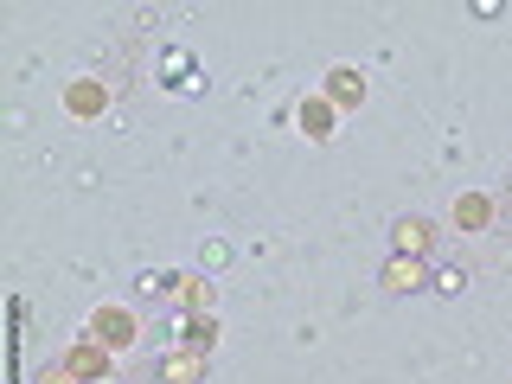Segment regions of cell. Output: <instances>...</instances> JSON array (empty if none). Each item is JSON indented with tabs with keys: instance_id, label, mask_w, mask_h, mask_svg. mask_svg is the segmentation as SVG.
<instances>
[{
	"instance_id": "cell-1",
	"label": "cell",
	"mask_w": 512,
	"mask_h": 384,
	"mask_svg": "<svg viewBox=\"0 0 512 384\" xmlns=\"http://www.w3.org/2000/svg\"><path fill=\"white\" fill-rule=\"evenodd\" d=\"M58 365H64V372H71L77 384H103V378H116V352H109V346H96L90 333L64 346V359H58Z\"/></svg>"
},
{
	"instance_id": "cell-6",
	"label": "cell",
	"mask_w": 512,
	"mask_h": 384,
	"mask_svg": "<svg viewBox=\"0 0 512 384\" xmlns=\"http://www.w3.org/2000/svg\"><path fill=\"white\" fill-rule=\"evenodd\" d=\"M205 372H212V359L205 352H192V346H173L167 359H160V384H205Z\"/></svg>"
},
{
	"instance_id": "cell-9",
	"label": "cell",
	"mask_w": 512,
	"mask_h": 384,
	"mask_svg": "<svg viewBox=\"0 0 512 384\" xmlns=\"http://www.w3.org/2000/svg\"><path fill=\"white\" fill-rule=\"evenodd\" d=\"M448 218H455V231H487L493 224V199L487 192H455V205H448Z\"/></svg>"
},
{
	"instance_id": "cell-5",
	"label": "cell",
	"mask_w": 512,
	"mask_h": 384,
	"mask_svg": "<svg viewBox=\"0 0 512 384\" xmlns=\"http://www.w3.org/2000/svg\"><path fill=\"white\" fill-rule=\"evenodd\" d=\"M295 122H301V135H308V141H333V135H340V109H333L320 90H314V96H301Z\"/></svg>"
},
{
	"instance_id": "cell-3",
	"label": "cell",
	"mask_w": 512,
	"mask_h": 384,
	"mask_svg": "<svg viewBox=\"0 0 512 384\" xmlns=\"http://www.w3.org/2000/svg\"><path fill=\"white\" fill-rule=\"evenodd\" d=\"M109 103H116V90H109L103 77H71V84H64V116H77V122L109 116Z\"/></svg>"
},
{
	"instance_id": "cell-4",
	"label": "cell",
	"mask_w": 512,
	"mask_h": 384,
	"mask_svg": "<svg viewBox=\"0 0 512 384\" xmlns=\"http://www.w3.org/2000/svg\"><path fill=\"white\" fill-rule=\"evenodd\" d=\"M365 90H372V84H365V71H359V64H333V71H327V84H320V96H327V103L340 109V116L365 103Z\"/></svg>"
},
{
	"instance_id": "cell-13",
	"label": "cell",
	"mask_w": 512,
	"mask_h": 384,
	"mask_svg": "<svg viewBox=\"0 0 512 384\" xmlns=\"http://www.w3.org/2000/svg\"><path fill=\"white\" fill-rule=\"evenodd\" d=\"M32 384H77V378H71V372H64V365H45V372H39V378H32Z\"/></svg>"
},
{
	"instance_id": "cell-11",
	"label": "cell",
	"mask_w": 512,
	"mask_h": 384,
	"mask_svg": "<svg viewBox=\"0 0 512 384\" xmlns=\"http://www.w3.org/2000/svg\"><path fill=\"white\" fill-rule=\"evenodd\" d=\"M180 308H186V314H212V308H218V282L186 276V282H180Z\"/></svg>"
},
{
	"instance_id": "cell-2",
	"label": "cell",
	"mask_w": 512,
	"mask_h": 384,
	"mask_svg": "<svg viewBox=\"0 0 512 384\" xmlns=\"http://www.w3.org/2000/svg\"><path fill=\"white\" fill-rule=\"evenodd\" d=\"M90 340H96V346H109V352H128V346L141 340V320L128 314L122 301H103V308L90 314Z\"/></svg>"
},
{
	"instance_id": "cell-12",
	"label": "cell",
	"mask_w": 512,
	"mask_h": 384,
	"mask_svg": "<svg viewBox=\"0 0 512 384\" xmlns=\"http://www.w3.org/2000/svg\"><path fill=\"white\" fill-rule=\"evenodd\" d=\"M461 282H468L461 269H442V276H429V288H442V295H461Z\"/></svg>"
},
{
	"instance_id": "cell-8",
	"label": "cell",
	"mask_w": 512,
	"mask_h": 384,
	"mask_svg": "<svg viewBox=\"0 0 512 384\" xmlns=\"http://www.w3.org/2000/svg\"><path fill=\"white\" fill-rule=\"evenodd\" d=\"M391 256H423V263H429V250H436V224H429V218H397L391 224Z\"/></svg>"
},
{
	"instance_id": "cell-10",
	"label": "cell",
	"mask_w": 512,
	"mask_h": 384,
	"mask_svg": "<svg viewBox=\"0 0 512 384\" xmlns=\"http://www.w3.org/2000/svg\"><path fill=\"white\" fill-rule=\"evenodd\" d=\"M180 346H192V352H205V359H212V346H218V314H180Z\"/></svg>"
},
{
	"instance_id": "cell-7",
	"label": "cell",
	"mask_w": 512,
	"mask_h": 384,
	"mask_svg": "<svg viewBox=\"0 0 512 384\" xmlns=\"http://www.w3.org/2000/svg\"><path fill=\"white\" fill-rule=\"evenodd\" d=\"M378 282H384V295H416V288H429V263L423 256H391Z\"/></svg>"
}]
</instances>
